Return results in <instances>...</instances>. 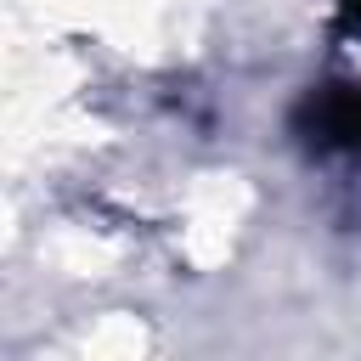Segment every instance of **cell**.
<instances>
[{
    "mask_svg": "<svg viewBox=\"0 0 361 361\" xmlns=\"http://www.w3.org/2000/svg\"><path fill=\"white\" fill-rule=\"evenodd\" d=\"M338 28L344 34H361V0H338Z\"/></svg>",
    "mask_w": 361,
    "mask_h": 361,
    "instance_id": "7a4b0ae2",
    "label": "cell"
},
{
    "mask_svg": "<svg viewBox=\"0 0 361 361\" xmlns=\"http://www.w3.org/2000/svg\"><path fill=\"white\" fill-rule=\"evenodd\" d=\"M293 135L310 152H338V158H361V85L355 79H327L310 85L293 107Z\"/></svg>",
    "mask_w": 361,
    "mask_h": 361,
    "instance_id": "6da1fadb",
    "label": "cell"
}]
</instances>
